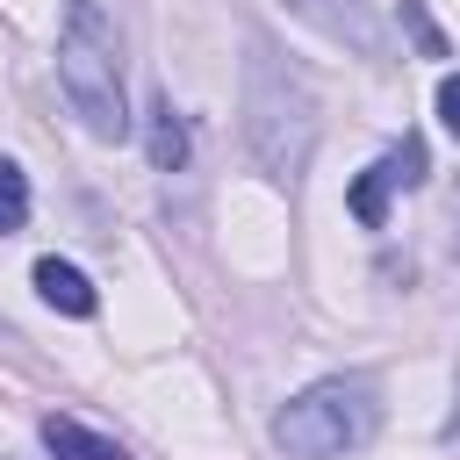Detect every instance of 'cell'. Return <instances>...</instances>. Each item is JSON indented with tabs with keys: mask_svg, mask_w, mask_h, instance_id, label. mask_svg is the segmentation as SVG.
<instances>
[{
	"mask_svg": "<svg viewBox=\"0 0 460 460\" xmlns=\"http://www.w3.org/2000/svg\"><path fill=\"white\" fill-rule=\"evenodd\" d=\"M58 86L72 101V115L115 144L129 137V108H122V36L108 22L101 0H72L65 7V29H58Z\"/></svg>",
	"mask_w": 460,
	"mask_h": 460,
	"instance_id": "1",
	"label": "cell"
},
{
	"mask_svg": "<svg viewBox=\"0 0 460 460\" xmlns=\"http://www.w3.org/2000/svg\"><path fill=\"white\" fill-rule=\"evenodd\" d=\"M244 137H252V151L273 180H295L309 165V144H316L309 86L295 72H280L266 50H252V65H244Z\"/></svg>",
	"mask_w": 460,
	"mask_h": 460,
	"instance_id": "2",
	"label": "cell"
},
{
	"mask_svg": "<svg viewBox=\"0 0 460 460\" xmlns=\"http://www.w3.org/2000/svg\"><path fill=\"white\" fill-rule=\"evenodd\" d=\"M381 424V402H374V381H316L302 388L280 417H273V446L288 460H345L374 438Z\"/></svg>",
	"mask_w": 460,
	"mask_h": 460,
	"instance_id": "3",
	"label": "cell"
},
{
	"mask_svg": "<svg viewBox=\"0 0 460 460\" xmlns=\"http://www.w3.org/2000/svg\"><path fill=\"white\" fill-rule=\"evenodd\" d=\"M302 22H316L323 36H338V43H352V50H381V22H374V7L367 0H288Z\"/></svg>",
	"mask_w": 460,
	"mask_h": 460,
	"instance_id": "4",
	"label": "cell"
},
{
	"mask_svg": "<svg viewBox=\"0 0 460 460\" xmlns=\"http://www.w3.org/2000/svg\"><path fill=\"white\" fill-rule=\"evenodd\" d=\"M36 295L50 302V309H65V316H93V280L79 273V266H65V259H36Z\"/></svg>",
	"mask_w": 460,
	"mask_h": 460,
	"instance_id": "5",
	"label": "cell"
},
{
	"mask_svg": "<svg viewBox=\"0 0 460 460\" xmlns=\"http://www.w3.org/2000/svg\"><path fill=\"white\" fill-rule=\"evenodd\" d=\"M43 446L58 453V460H129L115 438H101V431H86L79 417H43Z\"/></svg>",
	"mask_w": 460,
	"mask_h": 460,
	"instance_id": "6",
	"label": "cell"
},
{
	"mask_svg": "<svg viewBox=\"0 0 460 460\" xmlns=\"http://www.w3.org/2000/svg\"><path fill=\"white\" fill-rule=\"evenodd\" d=\"M144 151H151L158 172H180V165H187V122L172 115V101L151 108V137H144Z\"/></svg>",
	"mask_w": 460,
	"mask_h": 460,
	"instance_id": "7",
	"label": "cell"
},
{
	"mask_svg": "<svg viewBox=\"0 0 460 460\" xmlns=\"http://www.w3.org/2000/svg\"><path fill=\"white\" fill-rule=\"evenodd\" d=\"M388 187H395V180H388V165H381V158L352 180V194H345V201H352V216H359L367 230H381V216H388Z\"/></svg>",
	"mask_w": 460,
	"mask_h": 460,
	"instance_id": "8",
	"label": "cell"
},
{
	"mask_svg": "<svg viewBox=\"0 0 460 460\" xmlns=\"http://www.w3.org/2000/svg\"><path fill=\"white\" fill-rule=\"evenodd\" d=\"M22 223H29V180H22L14 158H0V237L22 230Z\"/></svg>",
	"mask_w": 460,
	"mask_h": 460,
	"instance_id": "9",
	"label": "cell"
},
{
	"mask_svg": "<svg viewBox=\"0 0 460 460\" xmlns=\"http://www.w3.org/2000/svg\"><path fill=\"white\" fill-rule=\"evenodd\" d=\"M381 165H388V180H395V187H417V180H424V144H417V137H402V144H388V158H381Z\"/></svg>",
	"mask_w": 460,
	"mask_h": 460,
	"instance_id": "10",
	"label": "cell"
},
{
	"mask_svg": "<svg viewBox=\"0 0 460 460\" xmlns=\"http://www.w3.org/2000/svg\"><path fill=\"white\" fill-rule=\"evenodd\" d=\"M402 29L417 36V50H424V58H446V36L431 29V14H424V0H402Z\"/></svg>",
	"mask_w": 460,
	"mask_h": 460,
	"instance_id": "11",
	"label": "cell"
},
{
	"mask_svg": "<svg viewBox=\"0 0 460 460\" xmlns=\"http://www.w3.org/2000/svg\"><path fill=\"white\" fill-rule=\"evenodd\" d=\"M438 122L460 137V72H446V79H438Z\"/></svg>",
	"mask_w": 460,
	"mask_h": 460,
	"instance_id": "12",
	"label": "cell"
},
{
	"mask_svg": "<svg viewBox=\"0 0 460 460\" xmlns=\"http://www.w3.org/2000/svg\"><path fill=\"white\" fill-rule=\"evenodd\" d=\"M453 223H460V194H453Z\"/></svg>",
	"mask_w": 460,
	"mask_h": 460,
	"instance_id": "13",
	"label": "cell"
}]
</instances>
